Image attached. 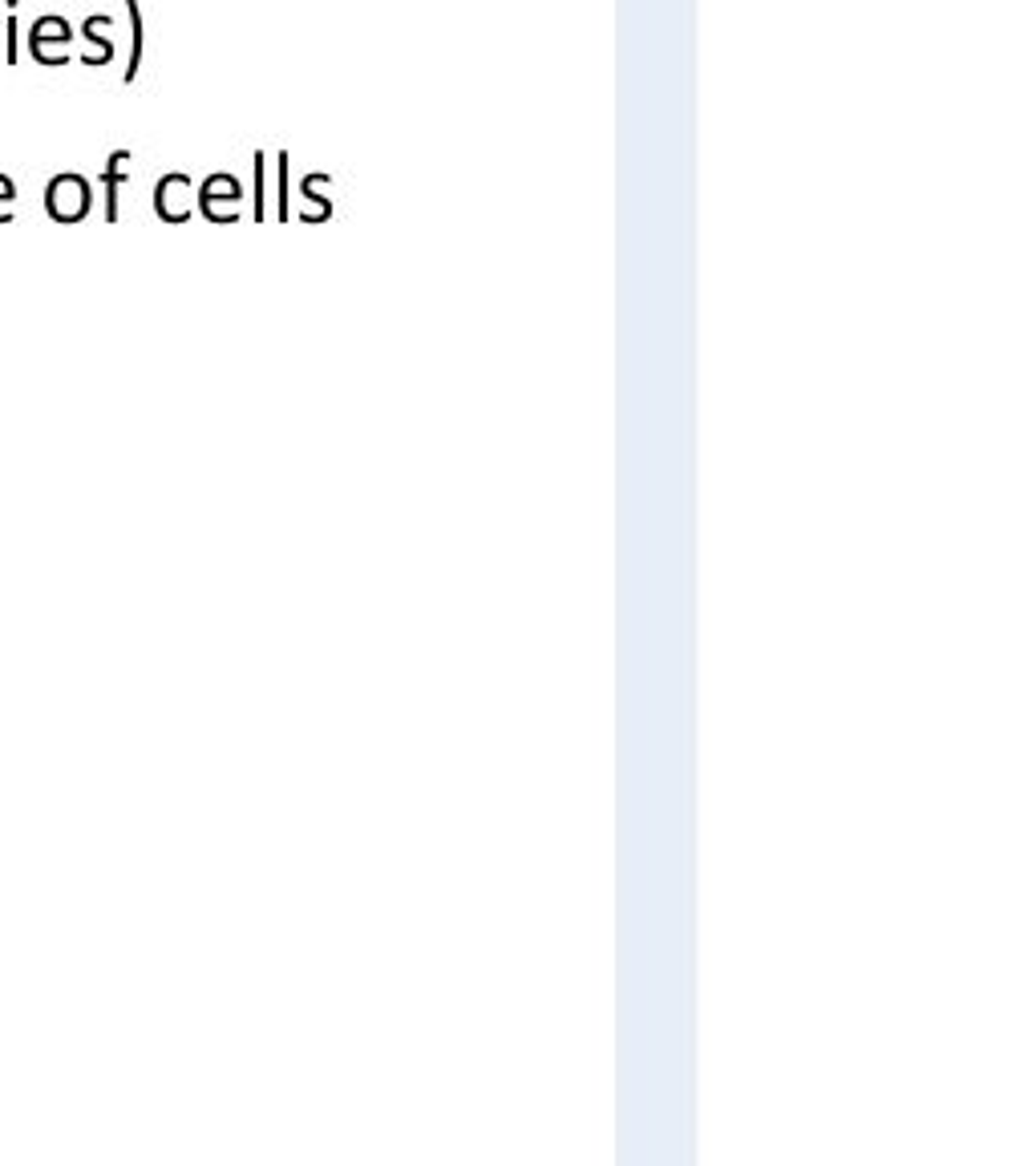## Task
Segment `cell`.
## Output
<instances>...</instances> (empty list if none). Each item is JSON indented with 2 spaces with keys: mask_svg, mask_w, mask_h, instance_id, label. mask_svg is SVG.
<instances>
[{
  "mask_svg": "<svg viewBox=\"0 0 1036 1166\" xmlns=\"http://www.w3.org/2000/svg\"><path fill=\"white\" fill-rule=\"evenodd\" d=\"M13 203H17V182L0 171V223H13Z\"/></svg>",
  "mask_w": 1036,
  "mask_h": 1166,
  "instance_id": "obj_7",
  "label": "cell"
},
{
  "mask_svg": "<svg viewBox=\"0 0 1036 1166\" xmlns=\"http://www.w3.org/2000/svg\"><path fill=\"white\" fill-rule=\"evenodd\" d=\"M109 28H114V17H85V25H81V37L98 45V65H109V61H114V37H109ZM98 65H94V70H98Z\"/></svg>",
  "mask_w": 1036,
  "mask_h": 1166,
  "instance_id": "obj_5",
  "label": "cell"
},
{
  "mask_svg": "<svg viewBox=\"0 0 1036 1166\" xmlns=\"http://www.w3.org/2000/svg\"><path fill=\"white\" fill-rule=\"evenodd\" d=\"M89 207H94V186H89V179H81L74 171L53 175L49 186H45V211H49V219H57V223H78V219L89 215Z\"/></svg>",
  "mask_w": 1036,
  "mask_h": 1166,
  "instance_id": "obj_1",
  "label": "cell"
},
{
  "mask_svg": "<svg viewBox=\"0 0 1036 1166\" xmlns=\"http://www.w3.org/2000/svg\"><path fill=\"white\" fill-rule=\"evenodd\" d=\"M256 215H263V155H256Z\"/></svg>",
  "mask_w": 1036,
  "mask_h": 1166,
  "instance_id": "obj_10",
  "label": "cell"
},
{
  "mask_svg": "<svg viewBox=\"0 0 1036 1166\" xmlns=\"http://www.w3.org/2000/svg\"><path fill=\"white\" fill-rule=\"evenodd\" d=\"M126 162H130V151H114V155L105 158L102 182H105V219H109V223L118 219V186L130 179V166H126Z\"/></svg>",
  "mask_w": 1036,
  "mask_h": 1166,
  "instance_id": "obj_4",
  "label": "cell"
},
{
  "mask_svg": "<svg viewBox=\"0 0 1036 1166\" xmlns=\"http://www.w3.org/2000/svg\"><path fill=\"white\" fill-rule=\"evenodd\" d=\"M126 13H130V37H134V50H130V65H126V81H134L138 78V70H142L146 28H142V8H138V0H126Z\"/></svg>",
  "mask_w": 1036,
  "mask_h": 1166,
  "instance_id": "obj_6",
  "label": "cell"
},
{
  "mask_svg": "<svg viewBox=\"0 0 1036 1166\" xmlns=\"http://www.w3.org/2000/svg\"><path fill=\"white\" fill-rule=\"evenodd\" d=\"M4 37H8L4 61H8V65H17V8H13V17H8V28H4Z\"/></svg>",
  "mask_w": 1036,
  "mask_h": 1166,
  "instance_id": "obj_8",
  "label": "cell"
},
{
  "mask_svg": "<svg viewBox=\"0 0 1036 1166\" xmlns=\"http://www.w3.org/2000/svg\"><path fill=\"white\" fill-rule=\"evenodd\" d=\"M191 191V179L186 175H166V179L158 182V191H155V207L162 219H171V223H179V219H186L191 211H186V203H182V195Z\"/></svg>",
  "mask_w": 1036,
  "mask_h": 1166,
  "instance_id": "obj_3",
  "label": "cell"
},
{
  "mask_svg": "<svg viewBox=\"0 0 1036 1166\" xmlns=\"http://www.w3.org/2000/svg\"><path fill=\"white\" fill-rule=\"evenodd\" d=\"M69 41H74V25L65 17H37L28 28V53L37 57V65H69Z\"/></svg>",
  "mask_w": 1036,
  "mask_h": 1166,
  "instance_id": "obj_2",
  "label": "cell"
},
{
  "mask_svg": "<svg viewBox=\"0 0 1036 1166\" xmlns=\"http://www.w3.org/2000/svg\"><path fill=\"white\" fill-rule=\"evenodd\" d=\"M287 162L292 158L280 155V215H287Z\"/></svg>",
  "mask_w": 1036,
  "mask_h": 1166,
  "instance_id": "obj_9",
  "label": "cell"
}]
</instances>
